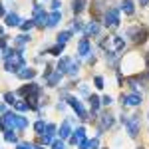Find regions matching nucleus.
I'll return each instance as SVG.
<instances>
[{"label":"nucleus","mask_w":149,"mask_h":149,"mask_svg":"<svg viewBox=\"0 0 149 149\" xmlns=\"http://www.w3.org/2000/svg\"><path fill=\"white\" fill-rule=\"evenodd\" d=\"M68 103L74 107V109H76V111H78V115H80L81 119H88V111L84 109V105H81V102L78 100V97H72V95H70V97H68Z\"/></svg>","instance_id":"nucleus-6"},{"label":"nucleus","mask_w":149,"mask_h":149,"mask_svg":"<svg viewBox=\"0 0 149 149\" xmlns=\"http://www.w3.org/2000/svg\"><path fill=\"white\" fill-rule=\"evenodd\" d=\"M52 8H54V12L60 10V2H58V0H54V2H52Z\"/></svg>","instance_id":"nucleus-36"},{"label":"nucleus","mask_w":149,"mask_h":149,"mask_svg":"<svg viewBox=\"0 0 149 149\" xmlns=\"http://www.w3.org/2000/svg\"><path fill=\"white\" fill-rule=\"evenodd\" d=\"M34 149H44V147H34Z\"/></svg>","instance_id":"nucleus-42"},{"label":"nucleus","mask_w":149,"mask_h":149,"mask_svg":"<svg viewBox=\"0 0 149 149\" xmlns=\"http://www.w3.org/2000/svg\"><path fill=\"white\" fill-rule=\"evenodd\" d=\"M97 147V139H92V141H90V149H95Z\"/></svg>","instance_id":"nucleus-39"},{"label":"nucleus","mask_w":149,"mask_h":149,"mask_svg":"<svg viewBox=\"0 0 149 149\" xmlns=\"http://www.w3.org/2000/svg\"><path fill=\"white\" fill-rule=\"evenodd\" d=\"M123 123H125L127 131L131 137H135L139 131V115H129V117H123Z\"/></svg>","instance_id":"nucleus-3"},{"label":"nucleus","mask_w":149,"mask_h":149,"mask_svg":"<svg viewBox=\"0 0 149 149\" xmlns=\"http://www.w3.org/2000/svg\"><path fill=\"white\" fill-rule=\"evenodd\" d=\"M129 36H131L135 42L141 44V42H145V38H147V28H143V26H141V28H139V26H133V28L129 30Z\"/></svg>","instance_id":"nucleus-4"},{"label":"nucleus","mask_w":149,"mask_h":149,"mask_svg":"<svg viewBox=\"0 0 149 149\" xmlns=\"http://www.w3.org/2000/svg\"><path fill=\"white\" fill-rule=\"evenodd\" d=\"M4 68L8 72H20L24 68V56L22 52H12V56L4 60Z\"/></svg>","instance_id":"nucleus-2"},{"label":"nucleus","mask_w":149,"mask_h":149,"mask_svg":"<svg viewBox=\"0 0 149 149\" xmlns=\"http://www.w3.org/2000/svg\"><path fill=\"white\" fill-rule=\"evenodd\" d=\"M2 125H4V129H24L28 125V119L22 117V115H16V113H4Z\"/></svg>","instance_id":"nucleus-1"},{"label":"nucleus","mask_w":149,"mask_h":149,"mask_svg":"<svg viewBox=\"0 0 149 149\" xmlns=\"http://www.w3.org/2000/svg\"><path fill=\"white\" fill-rule=\"evenodd\" d=\"M4 100L8 103H16V97H14V93H4Z\"/></svg>","instance_id":"nucleus-32"},{"label":"nucleus","mask_w":149,"mask_h":149,"mask_svg":"<svg viewBox=\"0 0 149 149\" xmlns=\"http://www.w3.org/2000/svg\"><path fill=\"white\" fill-rule=\"evenodd\" d=\"M111 42H113V48H115V50H121V48L125 46L123 38H119V36H113V40H111Z\"/></svg>","instance_id":"nucleus-21"},{"label":"nucleus","mask_w":149,"mask_h":149,"mask_svg":"<svg viewBox=\"0 0 149 149\" xmlns=\"http://www.w3.org/2000/svg\"><path fill=\"white\" fill-rule=\"evenodd\" d=\"M86 2H88V0H74V6H72L74 12H76V14H80V12L86 8Z\"/></svg>","instance_id":"nucleus-18"},{"label":"nucleus","mask_w":149,"mask_h":149,"mask_svg":"<svg viewBox=\"0 0 149 149\" xmlns=\"http://www.w3.org/2000/svg\"><path fill=\"white\" fill-rule=\"evenodd\" d=\"M62 50H64V44H56L54 48H50L48 52H50V54H54V56H60V54H62Z\"/></svg>","instance_id":"nucleus-26"},{"label":"nucleus","mask_w":149,"mask_h":149,"mask_svg":"<svg viewBox=\"0 0 149 149\" xmlns=\"http://www.w3.org/2000/svg\"><path fill=\"white\" fill-rule=\"evenodd\" d=\"M14 105H16V109H18V111H26V109L30 107V103H26V102H16Z\"/></svg>","instance_id":"nucleus-29"},{"label":"nucleus","mask_w":149,"mask_h":149,"mask_svg":"<svg viewBox=\"0 0 149 149\" xmlns=\"http://www.w3.org/2000/svg\"><path fill=\"white\" fill-rule=\"evenodd\" d=\"M90 103H92V111L95 113V111L100 109V97H97V95H92V97H90Z\"/></svg>","instance_id":"nucleus-23"},{"label":"nucleus","mask_w":149,"mask_h":149,"mask_svg":"<svg viewBox=\"0 0 149 149\" xmlns=\"http://www.w3.org/2000/svg\"><path fill=\"white\" fill-rule=\"evenodd\" d=\"M121 10L125 12V14H133V2L131 0H123L121 2Z\"/></svg>","instance_id":"nucleus-19"},{"label":"nucleus","mask_w":149,"mask_h":149,"mask_svg":"<svg viewBox=\"0 0 149 149\" xmlns=\"http://www.w3.org/2000/svg\"><path fill=\"white\" fill-rule=\"evenodd\" d=\"M34 24H36L34 20H28V22H22L20 26H22V30H24V32H28V30H30V28H32Z\"/></svg>","instance_id":"nucleus-30"},{"label":"nucleus","mask_w":149,"mask_h":149,"mask_svg":"<svg viewBox=\"0 0 149 149\" xmlns=\"http://www.w3.org/2000/svg\"><path fill=\"white\" fill-rule=\"evenodd\" d=\"M16 149H34V147H32L30 143H18V147H16Z\"/></svg>","instance_id":"nucleus-34"},{"label":"nucleus","mask_w":149,"mask_h":149,"mask_svg":"<svg viewBox=\"0 0 149 149\" xmlns=\"http://www.w3.org/2000/svg\"><path fill=\"white\" fill-rule=\"evenodd\" d=\"M70 133H72L70 121H64V123H62V127H60V139H66V137H70Z\"/></svg>","instance_id":"nucleus-14"},{"label":"nucleus","mask_w":149,"mask_h":149,"mask_svg":"<svg viewBox=\"0 0 149 149\" xmlns=\"http://www.w3.org/2000/svg\"><path fill=\"white\" fill-rule=\"evenodd\" d=\"M34 76H36V72L30 70V68H22L20 72H18V78H20V80H32Z\"/></svg>","instance_id":"nucleus-11"},{"label":"nucleus","mask_w":149,"mask_h":149,"mask_svg":"<svg viewBox=\"0 0 149 149\" xmlns=\"http://www.w3.org/2000/svg\"><path fill=\"white\" fill-rule=\"evenodd\" d=\"M95 88H100V90L103 88V78H102V76H97V78H95Z\"/></svg>","instance_id":"nucleus-33"},{"label":"nucleus","mask_w":149,"mask_h":149,"mask_svg":"<svg viewBox=\"0 0 149 149\" xmlns=\"http://www.w3.org/2000/svg\"><path fill=\"white\" fill-rule=\"evenodd\" d=\"M34 129H36V131H38V133H42V131H44V129H46V125H44V121H36Z\"/></svg>","instance_id":"nucleus-31"},{"label":"nucleus","mask_w":149,"mask_h":149,"mask_svg":"<svg viewBox=\"0 0 149 149\" xmlns=\"http://www.w3.org/2000/svg\"><path fill=\"white\" fill-rule=\"evenodd\" d=\"M139 4H141V6H147V4H149V0H139Z\"/></svg>","instance_id":"nucleus-40"},{"label":"nucleus","mask_w":149,"mask_h":149,"mask_svg":"<svg viewBox=\"0 0 149 149\" xmlns=\"http://www.w3.org/2000/svg\"><path fill=\"white\" fill-rule=\"evenodd\" d=\"M113 125V117L109 113H105V115H102V125H100V131H103L105 127H111Z\"/></svg>","instance_id":"nucleus-15"},{"label":"nucleus","mask_w":149,"mask_h":149,"mask_svg":"<svg viewBox=\"0 0 149 149\" xmlns=\"http://www.w3.org/2000/svg\"><path fill=\"white\" fill-rule=\"evenodd\" d=\"M54 149H64V143L62 141H54Z\"/></svg>","instance_id":"nucleus-37"},{"label":"nucleus","mask_w":149,"mask_h":149,"mask_svg":"<svg viewBox=\"0 0 149 149\" xmlns=\"http://www.w3.org/2000/svg\"><path fill=\"white\" fill-rule=\"evenodd\" d=\"M78 54H80V56H88V54H90V42H88V38H84V40L80 42Z\"/></svg>","instance_id":"nucleus-12"},{"label":"nucleus","mask_w":149,"mask_h":149,"mask_svg":"<svg viewBox=\"0 0 149 149\" xmlns=\"http://www.w3.org/2000/svg\"><path fill=\"white\" fill-rule=\"evenodd\" d=\"M121 103H123V105H139V103H141V95H139V93L123 95V97H121Z\"/></svg>","instance_id":"nucleus-8"},{"label":"nucleus","mask_w":149,"mask_h":149,"mask_svg":"<svg viewBox=\"0 0 149 149\" xmlns=\"http://www.w3.org/2000/svg\"><path fill=\"white\" fill-rule=\"evenodd\" d=\"M78 70H80V64L72 60V62H70V70H68V74H70V76H76V74H78Z\"/></svg>","instance_id":"nucleus-24"},{"label":"nucleus","mask_w":149,"mask_h":149,"mask_svg":"<svg viewBox=\"0 0 149 149\" xmlns=\"http://www.w3.org/2000/svg\"><path fill=\"white\" fill-rule=\"evenodd\" d=\"M117 24H119V12H117V8H109L105 12V26L115 28Z\"/></svg>","instance_id":"nucleus-5"},{"label":"nucleus","mask_w":149,"mask_h":149,"mask_svg":"<svg viewBox=\"0 0 149 149\" xmlns=\"http://www.w3.org/2000/svg\"><path fill=\"white\" fill-rule=\"evenodd\" d=\"M18 24H20V18L16 14H8L6 16V26H18Z\"/></svg>","instance_id":"nucleus-20"},{"label":"nucleus","mask_w":149,"mask_h":149,"mask_svg":"<svg viewBox=\"0 0 149 149\" xmlns=\"http://www.w3.org/2000/svg\"><path fill=\"white\" fill-rule=\"evenodd\" d=\"M48 18H50V16H46V12H42L40 6H34V22H36V26H44V24L48 26Z\"/></svg>","instance_id":"nucleus-7"},{"label":"nucleus","mask_w":149,"mask_h":149,"mask_svg":"<svg viewBox=\"0 0 149 149\" xmlns=\"http://www.w3.org/2000/svg\"><path fill=\"white\" fill-rule=\"evenodd\" d=\"M54 133H56V125L48 123V125H46V135H42V137H40V141H42L44 145L52 143V139H54Z\"/></svg>","instance_id":"nucleus-9"},{"label":"nucleus","mask_w":149,"mask_h":149,"mask_svg":"<svg viewBox=\"0 0 149 149\" xmlns=\"http://www.w3.org/2000/svg\"><path fill=\"white\" fill-rule=\"evenodd\" d=\"M147 66H149V54H147Z\"/></svg>","instance_id":"nucleus-41"},{"label":"nucleus","mask_w":149,"mask_h":149,"mask_svg":"<svg viewBox=\"0 0 149 149\" xmlns=\"http://www.w3.org/2000/svg\"><path fill=\"white\" fill-rule=\"evenodd\" d=\"M70 62H72L70 58H62V60L58 62V70H56V72H60V74H66V72L70 70Z\"/></svg>","instance_id":"nucleus-13"},{"label":"nucleus","mask_w":149,"mask_h":149,"mask_svg":"<svg viewBox=\"0 0 149 149\" xmlns=\"http://www.w3.org/2000/svg\"><path fill=\"white\" fill-rule=\"evenodd\" d=\"M84 32H86V36L97 34V32H100V26H97V24H95V22H90V24H88V26H86V30H84Z\"/></svg>","instance_id":"nucleus-16"},{"label":"nucleus","mask_w":149,"mask_h":149,"mask_svg":"<svg viewBox=\"0 0 149 149\" xmlns=\"http://www.w3.org/2000/svg\"><path fill=\"white\" fill-rule=\"evenodd\" d=\"M30 40V36L28 34H20V36H16V46H24L26 42Z\"/></svg>","instance_id":"nucleus-25"},{"label":"nucleus","mask_w":149,"mask_h":149,"mask_svg":"<svg viewBox=\"0 0 149 149\" xmlns=\"http://www.w3.org/2000/svg\"><path fill=\"white\" fill-rule=\"evenodd\" d=\"M72 28H74V30H76V32H78V30H81V22H80V20H76V22H74V26H72Z\"/></svg>","instance_id":"nucleus-35"},{"label":"nucleus","mask_w":149,"mask_h":149,"mask_svg":"<svg viewBox=\"0 0 149 149\" xmlns=\"http://www.w3.org/2000/svg\"><path fill=\"white\" fill-rule=\"evenodd\" d=\"M70 36H72V32H62V34L58 36V44H66Z\"/></svg>","instance_id":"nucleus-28"},{"label":"nucleus","mask_w":149,"mask_h":149,"mask_svg":"<svg viewBox=\"0 0 149 149\" xmlns=\"http://www.w3.org/2000/svg\"><path fill=\"white\" fill-rule=\"evenodd\" d=\"M4 139H6V141H16L14 129H4Z\"/></svg>","instance_id":"nucleus-27"},{"label":"nucleus","mask_w":149,"mask_h":149,"mask_svg":"<svg viewBox=\"0 0 149 149\" xmlns=\"http://www.w3.org/2000/svg\"><path fill=\"white\" fill-rule=\"evenodd\" d=\"M84 137H86V131H84V127H78V129L74 131V135H72V139H70V141H72L74 145H80L81 141H86Z\"/></svg>","instance_id":"nucleus-10"},{"label":"nucleus","mask_w":149,"mask_h":149,"mask_svg":"<svg viewBox=\"0 0 149 149\" xmlns=\"http://www.w3.org/2000/svg\"><path fill=\"white\" fill-rule=\"evenodd\" d=\"M102 102H103V105H109V103H111V97H109V95H105Z\"/></svg>","instance_id":"nucleus-38"},{"label":"nucleus","mask_w":149,"mask_h":149,"mask_svg":"<svg viewBox=\"0 0 149 149\" xmlns=\"http://www.w3.org/2000/svg\"><path fill=\"white\" fill-rule=\"evenodd\" d=\"M60 18H62V14H60V12H54V14L48 18V28H54V26L60 22Z\"/></svg>","instance_id":"nucleus-17"},{"label":"nucleus","mask_w":149,"mask_h":149,"mask_svg":"<svg viewBox=\"0 0 149 149\" xmlns=\"http://www.w3.org/2000/svg\"><path fill=\"white\" fill-rule=\"evenodd\" d=\"M60 78H62V74H60V72H56V74L48 76V84H50V86H56L58 81H60Z\"/></svg>","instance_id":"nucleus-22"}]
</instances>
